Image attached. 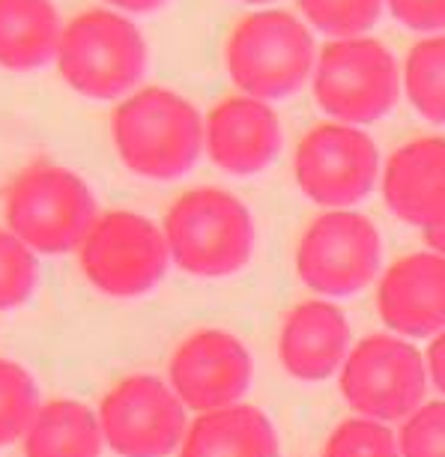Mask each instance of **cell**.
<instances>
[{"instance_id":"3","label":"cell","mask_w":445,"mask_h":457,"mask_svg":"<svg viewBox=\"0 0 445 457\" xmlns=\"http://www.w3.org/2000/svg\"><path fill=\"white\" fill-rule=\"evenodd\" d=\"M165 243L179 270L194 278H227L254 254V219L236 195L216 186L188 188L168 206Z\"/></svg>"},{"instance_id":"15","label":"cell","mask_w":445,"mask_h":457,"mask_svg":"<svg viewBox=\"0 0 445 457\" xmlns=\"http://www.w3.org/2000/svg\"><path fill=\"white\" fill-rule=\"evenodd\" d=\"M383 197L400 221L424 230L445 224V137L398 146L383 170Z\"/></svg>"},{"instance_id":"9","label":"cell","mask_w":445,"mask_h":457,"mask_svg":"<svg viewBox=\"0 0 445 457\" xmlns=\"http://www.w3.org/2000/svg\"><path fill=\"white\" fill-rule=\"evenodd\" d=\"M96 416L105 448L119 457H168L179 452L188 430L183 401L152 374H132L114 383Z\"/></svg>"},{"instance_id":"11","label":"cell","mask_w":445,"mask_h":457,"mask_svg":"<svg viewBox=\"0 0 445 457\" xmlns=\"http://www.w3.org/2000/svg\"><path fill=\"white\" fill-rule=\"evenodd\" d=\"M293 174L305 197L344 210L371 195L380 174V153L362 129L320 123L308 129L293 156Z\"/></svg>"},{"instance_id":"28","label":"cell","mask_w":445,"mask_h":457,"mask_svg":"<svg viewBox=\"0 0 445 457\" xmlns=\"http://www.w3.org/2000/svg\"><path fill=\"white\" fill-rule=\"evenodd\" d=\"M114 12H129V15H147V12H156L168 0H105Z\"/></svg>"},{"instance_id":"17","label":"cell","mask_w":445,"mask_h":457,"mask_svg":"<svg viewBox=\"0 0 445 457\" xmlns=\"http://www.w3.org/2000/svg\"><path fill=\"white\" fill-rule=\"evenodd\" d=\"M179 457H278V434L263 410L234 403L188 421Z\"/></svg>"},{"instance_id":"22","label":"cell","mask_w":445,"mask_h":457,"mask_svg":"<svg viewBox=\"0 0 445 457\" xmlns=\"http://www.w3.org/2000/svg\"><path fill=\"white\" fill-rule=\"evenodd\" d=\"M299 10L317 30L335 39H353L374 28L383 0H299Z\"/></svg>"},{"instance_id":"27","label":"cell","mask_w":445,"mask_h":457,"mask_svg":"<svg viewBox=\"0 0 445 457\" xmlns=\"http://www.w3.org/2000/svg\"><path fill=\"white\" fill-rule=\"evenodd\" d=\"M424 365H427V377H431V383L445 395V329L431 341V350H427Z\"/></svg>"},{"instance_id":"10","label":"cell","mask_w":445,"mask_h":457,"mask_svg":"<svg viewBox=\"0 0 445 457\" xmlns=\"http://www.w3.org/2000/svg\"><path fill=\"white\" fill-rule=\"evenodd\" d=\"M383 239L362 212L329 210L308 224L296 248V272L323 296H350L380 272Z\"/></svg>"},{"instance_id":"26","label":"cell","mask_w":445,"mask_h":457,"mask_svg":"<svg viewBox=\"0 0 445 457\" xmlns=\"http://www.w3.org/2000/svg\"><path fill=\"white\" fill-rule=\"evenodd\" d=\"M389 10L413 30L445 28V0H389Z\"/></svg>"},{"instance_id":"21","label":"cell","mask_w":445,"mask_h":457,"mask_svg":"<svg viewBox=\"0 0 445 457\" xmlns=\"http://www.w3.org/2000/svg\"><path fill=\"white\" fill-rule=\"evenodd\" d=\"M39 403V389L30 370L12 359H0V448L21 443Z\"/></svg>"},{"instance_id":"23","label":"cell","mask_w":445,"mask_h":457,"mask_svg":"<svg viewBox=\"0 0 445 457\" xmlns=\"http://www.w3.org/2000/svg\"><path fill=\"white\" fill-rule=\"evenodd\" d=\"M39 284V261L19 237L0 228V312L24 305Z\"/></svg>"},{"instance_id":"14","label":"cell","mask_w":445,"mask_h":457,"mask_svg":"<svg viewBox=\"0 0 445 457\" xmlns=\"http://www.w3.org/2000/svg\"><path fill=\"white\" fill-rule=\"evenodd\" d=\"M376 312L391 332L427 338L445 329V257L416 252L383 272Z\"/></svg>"},{"instance_id":"20","label":"cell","mask_w":445,"mask_h":457,"mask_svg":"<svg viewBox=\"0 0 445 457\" xmlns=\"http://www.w3.org/2000/svg\"><path fill=\"white\" fill-rule=\"evenodd\" d=\"M404 81L418 114L445 126V33L416 42L407 57Z\"/></svg>"},{"instance_id":"7","label":"cell","mask_w":445,"mask_h":457,"mask_svg":"<svg viewBox=\"0 0 445 457\" xmlns=\"http://www.w3.org/2000/svg\"><path fill=\"white\" fill-rule=\"evenodd\" d=\"M395 54L376 39H332L314 63V99L335 123H374L398 102Z\"/></svg>"},{"instance_id":"18","label":"cell","mask_w":445,"mask_h":457,"mask_svg":"<svg viewBox=\"0 0 445 457\" xmlns=\"http://www.w3.org/2000/svg\"><path fill=\"white\" fill-rule=\"evenodd\" d=\"M24 457H102L105 436L96 410L75 398L42 401L21 436Z\"/></svg>"},{"instance_id":"29","label":"cell","mask_w":445,"mask_h":457,"mask_svg":"<svg viewBox=\"0 0 445 457\" xmlns=\"http://www.w3.org/2000/svg\"><path fill=\"white\" fill-rule=\"evenodd\" d=\"M424 243L431 245V252H433V254H442V257H445V224H440V228L424 230Z\"/></svg>"},{"instance_id":"2","label":"cell","mask_w":445,"mask_h":457,"mask_svg":"<svg viewBox=\"0 0 445 457\" xmlns=\"http://www.w3.org/2000/svg\"><path fill=\"white\" fill-rule=\"evenodd\" d=\"M6 230L33 254L78 252L99 219L87 179L54 162H33L12 177L4 195Z\"/></svg>"},{"instance_id":"8","label":"cell","mask_w":445,"mask_h":457,"mask_svg":"<svg viewBox=\"0 0 445 457\" xmlns=\"http://www.w3.org/2000/svg\"><path fill=\"white\" fill-rule=\"evenodd\" d=\"M341 392L362 419H409L424 403L427 365L409 341L395 335H367L341 365Z\"/></svg>"},{"instance_id":"12","label":"cell","mask_w":445,"mask_h":457,"mask_svg":"<svg viewBox=\"0 0 445 457\" xmlns=\"http://www.w3.org/2000/svg\"><path fill=\"white\" fill-rule=\"evenodd\" d=\"M251 374V356L236 335L225 329H201L174 350L168 365V386L185 410L203 416L243 403Z\"/></svg>"},{"instance_id":"13","label":"cell","mask_w":445,"mask_h":457,"mask_svg":"<svg viewBox=\"0 0 445 457\" xmlns=\"http://www.w3.org/2000/svg\"><path fill=\"white\" fill-rule=\"evenodd\" d=\"M203 146L212 165L234 177L260 174L281 150V123L267 102L254 96H227L203 123Z\"/></svg>"},{"instance_id":"25","label":"cell","mask_w":445,"mask_h":457,"mask_svg":"<svg viewBox=\"0 0 445 457\" xmlns=\"http://www.w3.org/2000/svg\"><path fill=\"white\" fill-rule=\"evenodd\" d=\"M400 457H445V401L422 403L398 436Z\"/></svg>"},{"instance_id":"24","label":"cell","mask_w":445,"mask_h":457,"mask_svg":"<svg viewBox=\"0 0 445 457\" xmlns=\"http://www.w3.org/2000/svg\"><path fill=\"white\" fill-rule=\"evenodd\" d=\"M326 457H400L395 434L371 419H347L326 439Z\"/></svg>"},{"instance_id":"5","label":"cell","mask_w":445,"mask_h":457,"mask_svg":"<svg viewBox=\"0 0 445 457\" xmlns=\"http://www.w3.org/2000/svg\"><path fill=\"white\" fill-rule=\"evenodd\" d=\"M230 79L245 96L284 99L308 81L317 63L311 33L284 10H260L234 24L225 46Z\"/></svg>"},{"instance_id":"4","label":"cell","mask_w":445,"mask_h":457,"mask_svg":"<svg viewBox=\"0 0 445 457\" xmlns=\"http://www.w3.org/2000/svg\"><path fill=\"white\" fill-rule=\"evenodd\" d=\"M54 63L60 79L78 96L126 99L147 72V42L126 15L81 10L63 24Z\"/></svg>"},{"instance_id":"16","label":"cell","mask_w":445,"mask_h":457,"mask_svg":"<svg viewBox=\"0 0 445 457\" xmlns=\"http://www.w3.org/2000/svg\"><path fill=\"white\" fill-rule=\"evenodd\" d=\"M350 353V323L335 302L308 299L284 317L278 359L290 377L320 383L338 374Z\"/></svg>"},{"instance_id":"30","label":"cell","mask_w":445,"mask_h":457,"mask_svg":"<svg viewBox=\"0 0 445 457\" xmlns=\"http://www.w3.org/2000/svg\"><path fill=\"white\" fill-rule=\"evenodd\" d=\"M243 4H269V0H243Z\"/></svg>"},{"instance_id":"19","label":"cell","mask_w":445,"mask_h":457,"mask_svg":"<svg viewBox=\"0 0 445 457\" xmlns=\"http://www.w3.org/2000/svg\"><path fill=\"white\" fill-rule=\"evenodd\" d=\"M63 21L51 0H0V69L33 72L57 54Z\"/></svg>"},{"instance_id":"6","label":"cell","mask_w":445,"mask_h":457,"mask_svg":"<svg viewBox=\"0 0 445 457\" xmlns=\"http://www.w3.org/2000/svg\"><path fill=\"white\" fill-rule=\"evenodd\" d=\"M75 254L87 284L114 299L150 293L165 278L170 263L165 230L147 215L129 210L99 212Z\"/></svg>"},{"instance_id":"1","label":"cell","mask_w":445,"mask_h":457,"mask_svg":"<svg viewBox=\"0 0 445 457\" xmlns=\"http://www.w3.org/2000/svg\"><path fill=\"white\" fill-rule=\"evenodd\" d=\"M111 141L126 170L144 179L185 177L203 150L201 111L168 87H141L111 114Z\"/></svg>"}]
</instances>
